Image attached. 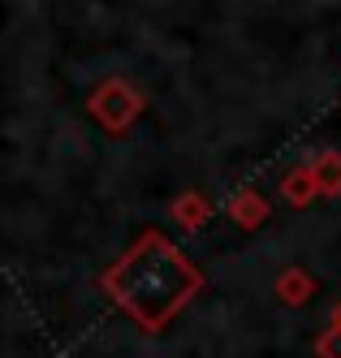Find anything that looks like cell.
<instances>
[{
    "instance_id": "cell-1",
    "label": "cell",
    "mask_w": 341,
    "mask_h": 358,
    "mask_svg": "<svg viewBox=\"0 0 341 358\" xmlns=\"http://www.w3.org/2000/svg\"><path fill=\"white\" fill-rule=\"evenodd\" d=\"M99 285L143 332H160L186 311L190 298L203 289V272L160 234V229H147V234H139V242L99 276Z\"/></svg>"
},
{
    "instance_id": "cell-2",
    "label": "cell",
    "mask_w": 341,
    "mask_h": 358,
    "mask_svg": "<svg viewBox=\"0 0 341 358\" xmlns=\"http://www.w3.org/2000/svg\"><path fill=\"white\" fill-rule=\"evenodd\" d=\"M87 113H91V117H95L109 134H125L130 125L139 121V113H143V95L130 87L125 78H109L104 87H95V91H91Z\"/></svg>"
},
{
    "instance_id": "cell-3",
    "label": "cell",
    "mask_w": 341,
    "mask_h": 358,
    "mask_svg": "<svg viewBox=\"0 0 341 358\" xmlns=\"http://www.w3.org/2000/svg\"><path fill=\"white\" fill-rule=\"evenodd\" d=\"M316 194H320V182H316V173H311V164H298L281 177V199L290 203V208H307Z\"/></svg>"
},
{
    "instance_id": "cell-4",
    "label": "cell",
    "mask_w": 341,
    "mask_h": 358,
    "mask_svg": "<svg viewBox=\"0 0 341 358\" xmlns=\"http://www.w3.org/2000/svg\"><path fill=\"white\" fill-rule=\"evenodd\" d=\"M277 298H281L285 306L311 302V298H316V276H311L307 268H285V272L277 276Z\"/></svg>"
},
{
    "instance_id": "cell-5",
    "label": "cell",
    "mask_w": 341,
    "mask_h": 358,
    "mask_svg": "<svg viewBox=\"0 0 341 358\" xmlns=\"http://www.w3.org/2000/svg\"><path fill=\"white\" fill-rule=\"evenodd\" d=\"M229 220L238 224V229H259V224L268 220V203L259 199L255 190H242V194L229 199Z\"/></svg>"
},
{
    "instance_id": "cell-6",
    "label": "cell",
    "mask_w": 341,
    "mask_h": 358,
    "mask_svg": "<svg viewBox=\"0 0 341 358\" xmlns=\"http://www.w3.org/2000/svg\"><path fill=\"white\" fill-rule=\"evenodd\" d=\"M169 212H173V220L181 229H199L207 216H212V203H207V194H199V190H186V194H177L169 203Z\"/></svg>"
},
{
    "instance_id": "cell-7",
    "label": "cell",
    "mask_w": 341,
    "mask_h": 358,
    "mask_svg": "<svg viewBox=\"0 0 341 358\" xmlns=\"http://www.w3.org/2000/svg\"><path fill=\"white\" fill-rule=\"evenodd\" d=\"M311 173H316L320 182V194H341V151L324 147L311 156Z\"/></svg>"
},
{
    "instance_id": "cell-8",
    "label": "cell",
    "mask_w": 341,
    "mask_h": 358,
    "mask_svg": "<svg viewBox=\"0 0 341 358\" xmlns=\"http://www.w3.org/2000/svg\"><path fill=\"white\" fill-rule=\"evenodd\" d=\"M316 354H320V358H341V324H337V320L316 337Z\"/></svg>"
},
{
    "instance_id": "cell-9",
    "label": "cell",
    "mask_w": 341,
    "mask_h": 358,
    "mask_svg": "<svg viewBox=\"0 0 341 358\" xmlns=\"http://www.w3.org/2000/svg\"><path fill=\"white\" fill-rule=\"evenodd\" d=\"M333 320H337V324H341V302H337V311H333Z\"/></svg>"
}]
</instances>
